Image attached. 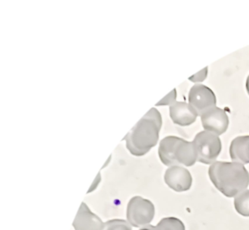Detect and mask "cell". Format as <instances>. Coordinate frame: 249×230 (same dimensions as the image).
<instances>
[{
  "instance_id": "obj_1",
  "label": "cell",
  "mask_w": 249,
  "mask_h": 230,
  "mask_svg": "<svg viewBox=\"0 0 249 230\" xmlns=\"http://www.w3.org/2000/svg\"><path fill=\"white\" fill-rule=\"evenodd\" d=\"M161 124V114L153 107L125 137L129 152L136 157L146 154L157 145Z\"/></svg>"
},
{
  "instance_id": "obj_2",
  "label": "cell",
  "mask_w": 249,
  "mask_h": 230,
  "mask_svg": "<svg viewBox=\"0 0 249 230\" xmlns=\"http://www.w3.org/2000/svg\"><path fill=\"white\" fill-rule=\"evenodd\" d=\"M208 174L213 184L227 197H235L249 185V172L240 163L215 161Z\"/></svg>"
},
{
  "instance_id": "obj_3",
  "label": "cell",
  "mask_w": 249,
  "mask_h": 230,
  "mask_svg": "<svg viewBox=\"0 0 249 230\" xmlns=\"http://www.w3.org/2000/svg\"><path fill=\"white\" fill-rule=\"evenodd\" d=\"M159 156L161 162L168 167H190L197 161L193 142L175 136L166 137L161 140L159 147Z\"/></svg>"
},
{
  "instance_id": "obj_4",
  "label": "cell",
  "mask_w": 249,
  "mask_h": 230,
  "mask_svg": "<svg viewBox=\"0 0 249 230\" xmlns=\"http://www.w3.org/2000/svg\"><path fill=\"white\" fill-rule=\"evenodd\" d=\"M197 161L205 164H213L221 151L219 137L212 132L202 131L193 141Z\"/></svg>"
},
{
  "instance_id": "obj_5",
  "label": "cell",
  "mask_w": 249,
  "mask_h": 230,
  "mask_svg": "<svg viewBox=\"0 0 249 230\" xmlns=\"http://www.w3.org/2000/svg\"><path fill=\"white\" fill-rule=\"evenodd\" d=\"M155 214L154 204L141 196H134L128 203L126 216L131 225L135 227L146 226L152 221Z\"/></svg>"
},
{
  "instance_id": "obj_6",
  "label": "cell",
  "mask_w": 249,
  "mask_h": 230,
  "mask_svg": "<svg viewBox=\"0 0 249 230\" xmlns=\"http://www.w3.org/2000/svg\"><path fill=\"white\" fill-rule=\"evenodd\" d=\"M189 105L195 109L198 116H202L210 109L215 107L216 98L213 91L201 84L194 86L189 94Z\"/></svg>"
},
{
  "instance_id": "obj_7",
  "label": "cell",
  "mask_w": 249,
  "mask_h": 230,
  "mask_svg": "<svg viewBox=\"0 0 249 230\" xmlns=\"http://www.w3.org/2000/svg\"><path fill=\"white\" fill-rule=\"evenodd\" d=\"M202 126L205 131L215 135H222L229 126V118L226 112L219 107L210 109L201 116Z\"/></svg>"
},
{
  "instance_id": "obj_8",
  "label": "cell",
  "mask_w": 249,
  "mask_h": 230,
  "mask_svg": "<svg viewBox=\"0 0 249 230\" xmlns=\"http://www.w3.org/2000/svg\"><path fill=\"white\" fill-rule=\"evenodd\" d=\"M164 180L170 189L178 192L189 190L192 184L191 173L181 166H173L167 169L164 175Z\"/></svg>"
},
{
  "instance_id": "obj_9",
  "label": "cell",
  "mask_w": 249,
  "mask_h": 230,
  "mask_svg": "<svg viewBox=\"0 0 249 230\" xmlns=\"http://www.w3.org/2000/svg\"><path fill=\"white\" fill-rule=\"evenodd\" d=\"M105 224L84 202L81 204L73 222L75 230H103Z\"/></svg>"
},
{
  "instance_id": "obj_10",
  "label": "cell",
  "mask_w": 249,
  "mask_h": 230,
  "mask_svg": "<svg viewBox=\"0 0 249 230\" xmlns=\"http://www.w3.org/2000/svg\"><path fill=\"white\" fill-rule=\"evenodd\" d=\"M170 115L176 124L182 126L192 124L198 116L190 105L183 102H176L170 105Z\"/></svg>"
},
{
  "instance_id": "obj_11",
  "label": "cell",
  "mask_w": 249,
  "mask_h": 230,
  "mask_svg": "<svg viewBox=\"0 0 249 230\" xmlns=\"http://www.w3.org/2000/svg\"><path fill=\"white\" fill-rule=\"evenodd\" d=\"M230 154L234 162L249 164V135L234 138L230 145Z\"/></svg>"
},
{
  "instance_id": "obj_12",
  "label": "cell",
  "mask_w": 249,
  "mask_h": 230,
  "mask_svg": "<svg viewBox=\"0 0 249 230\" xmlns=\"http://www.w3.org/2000/svg\"><path fill=\"white\" fill-rule=\"evenodd\" d=\"M234 208L243 216L249 217V190L243 191L234 197Z\"/></svg>"
},
{
  "instance_id": "obj_13",
  "label": "cell",
  "mask_w": 249,
  "mask_h": 230,
  "mask_svg": "<svg viewBox=\"0 0 249 230\" xmlns=\"http://www.w3.org/2000/svg\"><path fill=\"white\" fill-rule=\"evenodd\" d=\"M157 230H185V226L178 218L169 217L161 219L156 226Z\"/></svg>"
},
{
  "instance_id": "obj_14",
  "label": "cell",
  "mask_w": 249,
  "mask_h": 230,
  "mask_svg": "<svg viewBox=\"0 0 249 230\" xmlns=\"http://www.w3.org/2000/svg\"><path fill=\"white\" fill-rule=\"evenodd\" d=\"M103 230H132V228L124 220L113 219L105 224Z\"/></svg>"
},
{
  "instance_id": "obj_15",
  "label": "cell",
  "mask_w": 249,
  "mask_h": 230,
  "mask_svg": "<svg viewBox=\"0 0 249 230\" xmlns=\"http://www.w3.org/2000/svg\"><path fill=\"white\" fill-rule=\"evenodd\" d=\"M176 90L174 89L165 98L163 99L161 102L157 104V106H166V105L173 104L176 102Z\"/></svg>"
},
{
  "instance_id": "obj_16",
  "label": "cell",
  "mask_w": 249,
  "mask_h": 230,
  "mask_svg": "<svg viewBox=\"0 0 249 230\" xmlns=\"http://www.w3.org/2000/svg\"><path fill=\"white\" fill-rule=\"evenodd\" d=\"M207 74H208V68H205L203 71L198 72L197 74L193 75L192 78H189V80L195 83L201 82V81H204V79L206 78Z\"/></svg>"
},
{
  "instance_id": "obj_17",
  "label": "cell",
  "mask_w": 249,
  "mask_h": 230,
  "mask_svg": "<svg viewBox=\"0 0 249 230\" xmlns=\"http://www.w3.org/2000/svg\"><path fill=\"white\" fill-rule=\"evenodd\" d=\"M140 230H157V229H156L155 226L147 225L142 227V228Z\"/></svg>"
},
{
  "instance_id": "obj_18",
  "label": "cell",
  "mask_w": 249,
  "mask_h": 230,
  "mask_svg": "<svg viewBox=\"0 0 249 230\" xmlns=\"http://www.w3.org/2000/svg\"><path fill=\"white\" fill-rule=\"evenodd\" d=\"M246 89H247L248 93L249 94V75L248 77L247 81H246Z\"/></svg>"
}]
</instances>
